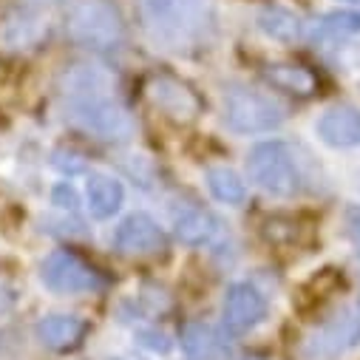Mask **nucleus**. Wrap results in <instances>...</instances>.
Listing matches in <instances>:
<instances>
[{
	"label": "nucleus",
	"mask_w": 360,
	"mask_h": 360,
	"mask_svg": "<svg viewBox=\"0 0 360 360\" xmlns=\"http://www.w3.org/2000/svg\"><path fill=\"white\" fill-rule=\"evenodd\" d=\"M65 120L85 134L105 142H125L134 136L131 114L108 97V77L94 65H74L63 79Z\"/></svg>",
	"instance_id": "nucleus-1"
},
{
	"label": "nucleus",
	"mask_w": 360,
	"mask_h": 360,
	"mask_svg": "<svg viewBox=\"0 0 360 360\" xmlns=\"http://www.w3.org/2000/svg\"><path fill=\"white\" fill-rule=\"evenodd\" d=\"M148 34L165 49H188L202 43L216 23L213 0H142Z\"/></svg>",
	"instance_id": "nucleus-2"
},
{
	"label": "nucleus",
	"mask_w": 360,
	"mask_h": 360,
	"mask_svg": "<svg viewBox=\"0 0 360 360\" xmlns=\"http://www.w3.org/2000/svg\"><path fill=\"white\" fill-rule=\"evenodd\" d=\"M68 37L91 51L120 49L125 40V23L111 0H77L65 23Z\"/></svg>",
	"instance_id": "nucleus-3"
},
{
	"label": "nucleus",
	"mask_w": 360,
	"mask_h": 360,
	"mask_svg": "<svg viewBox=\"0 0 360 360\" xmlns=\"http://www.w3.org/2000/svg\"><path fill=\"white\" fill-rule=\"evenodd\" d=\"M142 91H145V100L150 103V108L159 111L173 125H191V122H196L202 108H205L202 97L196 94V88L191 82H185L182 77L167 74V71L148 74Z\"/></svg>",
	"instance_id": "nucleus-4"
},
{
	"label": "nucleus",
	"mask_w": 360,
	"mask_h": 360,
	"mask_svg": "<svg viewBox=\"0 0 360 360\" xmlns=\"http://www.w3.org/2000/svg\"><path fill=\"white\" fill-rule=\"evenodd\" d=\"M284 108L255 88L230 85L224 91V122L238 134H261L273 131L284 122Z\"/></svg>",
	"instance_id": "nucleus-5"
},
{
	"label": "nucleus",
	"mask_w": 360,
	"mask_h": 360,
	"mask_svg": "<svg viewBox=\"0 0 360 360\" xmlns=\"http://www.w3.org/2000/svg\"><path fill=\"white\" fill-rule=\"evenodd\" d=\"M250 179L273 196H292L298 191V167L284 142H261L247 156Z\"/></svg>",
	"instance_id": "nucleus-6"
},
{
	"label": "nucleus",
	"mask_w": 360,
	"mask_h": 360,
	"mask_svg": "<svg viewBox=\"0 0 360 360\" xmlns=\"http://www.w3.org/2000/svg\"><path fill=\"white\" fill-rule=\"evenodd\" d=\"M40 278L49 290L54 292H91L103 287V276L91 264H85L79 255L68 252V250H57L51 252L43 266H40Z\"/></svg>",
	"instance_id": "nucleus-7"
},
{
	"label": "nucleus",
	"mask_w": 360,
	"mask_h": 360,
	"mask_svg": "<svg viewBox=\"0 0 360 360\" xmlns=\"http://www.w3.org/2000/svg\"><path fill=\"white\" fill-rule=\"evenodd\" d=\"M360 340V318L354 312H340L321 323L309 340H307V354L309 357H335L346 349H352Z\"/></svg>",
	"instance_id": "nucleus-8"
},
{
	"label": "nucleus",
	"mask_w": 360,
	"mask_h": 360,
	"mask_svg": "<svg viewBox=\"0 0 360 360\" xmlns=\"http://www.w3.org/2000/svg\"><path fill=\"white\" fill-rule=\"evenodd\" d=\"M114 244L122 255H136V258H145V255H156L165 250V233L162 227L145 216V213H134L128 216L117 233H114Z\"/></svg>",
	"instance_id": "nucleus-9"
},
{
	"label": "nucleus",
	"mask_w": 360,
	"mask_h": 360,
	"mask_svg": "<svg viewBox=\"0 0 360 360\" xmlns=\"http://www.w3.org/2000/svg\"><path fill=\"white\" fill-rule=\"evenodd\" d=\"M266 315L264 295L250 284H233L224 295V323L233 332H247Z\"/></svg>",
	"instance_id": "nucleus-10"
},
{
	"label": "nucleus",
	"mask_w": 360,
	"mask_h": 360,
	"mask_svg": "<svg viewBox=\"0 0 360 360\" xmlns=\"http://www.w3.org/2000/svg\"><path fill=\"white\" fill-rule=\"evenodd\" d=\"M37 340L54 352H68L74 346H79V340L85 338L88 326L82 318L74 315H49L37 323Z\"/></svg>",
	"instance_id": "nucleus-11"
},
{
	"label": "nucleus",
	"mask_w": 360,
	"mask_h": 360,
	"mask_svg": "<svg viewBox=\"0 0 360 360\" xmlns=\"http://www.w3.org/2000/svg\"><path fill=\"white\" fill-rule=\"evenodd\" d=\"M318 136L332 148H357L360 145V111L332 108L318 122Z\"/></svg>",
	"instance_id": "nucleus-12"
},
{
	"label": "nucleus",
	"mask_w": 360,
	"mask_h": 360,
	"mask_svg": "<svg viewBox=\"0 0 360 360\" xmlns=\"http://www.w3.org/2000/svg\"><path fill=\"white\" fill-rule=\"evenodd\" d=\"M264 79L273 88H281V91L295 94V97H312L318 91V77L307 65H298V63H273V65H266L264 68Z\"/></svg>",
	"instance_id": "nucleus-13"
},
{
	"label": "nucleus",
	"mask_w": 360,
	"mask_h": 360,
	"mask_svg": "<svg viewBox=\"0 0 360 360\" xmlns=\"http://www.w3.org/2000/svg\"><path fill=\"white\" fill-rule=\"evenodd\" d=\"M173 230H176L179 241L199 247V244L213 241V236L219 233V221L213 213H207L202 207H179L173 213Z\"/></svg>",
	"instance_id": "nucleus-14"
},
{
	"label": "nucleus",
	"mask_w": 360,
	"mask_h": 360,
	"mask_svg": "<svg viewBox=\"0 0 360 360\" xmlns=\"http://www.w3.org/2000/svg\"><path fill=\"white\" fill-rule=\"evenodd\" d=\"M85 196H88V210H91L94 219H111L122 207L125 191H122V185L117 182V179L97 173V176L88 179Z\"/></svg>",
	"instance_id": "nucleus-15"
},
{
	"label": "nucleus",
	"mask_w": 360,
	"mask_h": 360,
	"mask_svg": "<svg viewBox=\"0 0 360 360\" xmlns=\"http://www.w3.org/2000/svg\"><path fill=\"white\" fill-rule=\"evenodd\" d=\"M182 349L193 360H216L219 354H224V340L210 323L196 321V323H188L182 329Z\"/></svg>",
	"instance_id": "nucleus-16"
},
{
	"label": "nucleus",
	"mask_w": 360,
	"mask_h": 360,
	"mask_svg": "<svg viewBox=\"0 0 360 360\" xmlns=\"http://www.w3.org/2000/svg\"><path fill=\"white\" fill-rule=\"evenodd\" d=\"M207 188L210 193L224 205H241L247 196V188L230 167H210L207 170Z\"/></svg>",
	"instance_id": "nucleus-17"
},
{
	"label": "nucleus",
	"mask_w": 360,
	"mask_h": 360,
	"mask_svg": "<svg viewBox=\"0 0 360 360\" xmlns=\"http://www.w3.org/2000/svg\"><path fill=\"white\" fill-rule=\"evenodd\" d=\"M258 26H261L264 34H269L273 40L290 43V40L298 37V18H295L292 12H287V9H281V6L264 9V12L258 15Z\"/></svg>",
	"instance_id": "nucleus-18"
},
{
	"label": "nucleus",
	"mask_w": 360,
	"mask_h": 360,
	"mask_svg": "<svg viewBox=\"0 0 360 360\" xmlns=\"http://www.w3.org/2000/svg\"><path fill=\"white\" fill-rule=\"evenodd\" d=\"M360 32V12H332L315 26V40H340Z\"/></svg>",
	"instance_id": "nucleus-19"
},
{
	"label": "nucleus",
	"mask_w": 360,
	"mask_h": 360,
	"mask_svg": "<svg viewBox=\"0 0 360 360\" xmlns=\"http://www.w3.org/2000/svg\"><path fill=\"white\" fill-rule=\"evenodd\" d=\"M261 236L276 247H290L301 241V224L292 216H273L261 224Z\"/></svg>",
	"instance_id": "nucleus-20"
},
{
	"label": "nucleus",
	"mask_w": 360,
	"mask_h": 360,
	"mask_svg": "<svg viewBox=\"0 0 360 360\" xmlns=\"http://www.w3.org/2000/svg\"><path fill=\"white\" fill-rule=\"evenodd\" d=\"M340 284H343V278L338 276V269H323V273H318V278H312L304 290H315V298L323 301V298H329Z\"/></svg>",
	"instance_id": "nucleus-21"
},
{
	"label": "nucleus",
	"mask_w": 360,
	"mask_h": 360,
	"mask_svg": "<svg viewBox=\"0 0 360 360\" xmlns=\"http://www.w3.org/2000/svg\"><path fill=\"white\" fill-rule=\"evenodd\" d=\"M346 233H349L352 244H354L357 252H360V207H349V210H346Z\"/></svg>",
	"instance_id": "nucleus-22"
},
{
	"label": "nucleus",
	"mask_w": 360,
	"mask_h": 360,
	"mask_svg": "<svg viewBox=\"0 0 360 360\" xmlns=\"http://www.w3.org/2000/svg\"><path fill=\"white\" fill-rule=\"evenodd\" d=\"M54 205L57 207H65V210H74L77 207V193L71 185H57L54 188Z\"/></svg>",
	"instance_id": "nucleus-23"
}]
</instances>
